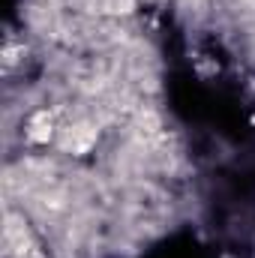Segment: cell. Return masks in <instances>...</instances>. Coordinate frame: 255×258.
<instances>
[{
	"mask_svg": "<svg viewBox=\"0 0 255 258\" xmlns=\"http://www.w3.org/2000/svg\"><path fill=\"white\" fill-rule=\"evenodd\" d=\"M99 141V129L93 123H75L66 129L63 135V150H69L72 156H84L93 150V144Z\"/></svg>",
	"mask_w": 255,
	"mask_h": 258,
	"instance_id": "1",
	"label": "cell"
},
{
	"mask_svg": "<svg viewBox=\"0 0 255 258\" xmlns=\"http://www.w3.org/2000/svg\"><path fill=\"white\" fill-rule=\"evenodd\" d=\"M27 138L33 144H48L54 138V117L48 111H36L30 120H27Z\"/></svg>",
	"mask_w": 255,
	"mask_h": 258,
	"instance_id": "2",
	"label": "cell"
}]
</instances>
